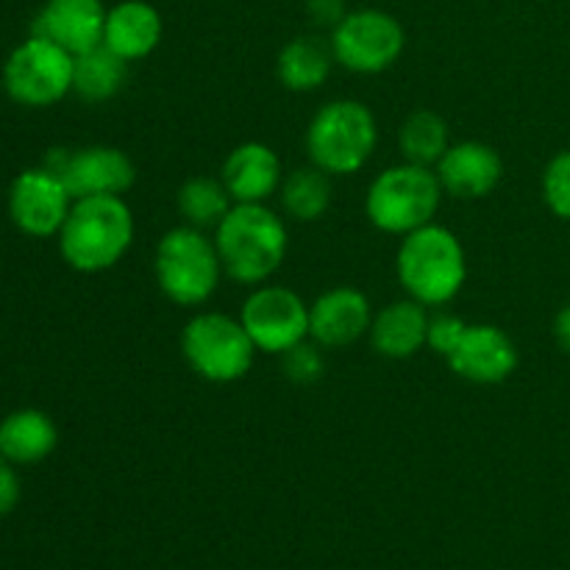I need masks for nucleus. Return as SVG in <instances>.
I'll list each match as a JSON object with an SVG mask.
<instances>
[{
    "instance_id": "f257e3e1",
    "label": "nucleus",
    "mask_w": 570,
    "mask_h": 570,
    "mask_svg": "<svg viewBox=\"0 0 570 570\" xmlns=\"http://www.w3.org/2000/svg\"><path fill=\"white\" fill-rule=\"evenodd\" d=\"M134 243V212L122 195H92L72 200L59 248L67 265L78 273H100L115 267Z\"/></svg>"
},
{
    "instance_id": "f03ea898",
    "label": "nucleus",
    "mask_w": 570,
    "mask_h": 570,
    "mask_svg": "<svg viewBox=\"0 0 570 570\" xmlns=\"http://www.w3.org/2000/svg\"><path fill=\"white\" fill-rule=\"evenodd\" d=\"M215 245L234 282L262 284L282 267L289 239L282 217L265 204H234L215 228Z\"/></svg>"
},
{
    "instance_id": "7ed1b4c3",
    "label": "nucleus",
    "mask_w": 570,
    "mask_h": 570,
    "mask_svg": "<svg viewBox=\"0 0 570 570\" xmlns=\"http://www.w3.org/2000/svg\"><path fill=\"white\" fill-rule=\"evenodd\" d=\"M395 271L410 298L421 301L423 306H443L465 287V248L454 232L429 223L406 234L399 248Z\"/></svg>"
},
{
    "instance_id": "20e7f679",
    "label": "nucleus",
    "mask_w": 570,
    "mask_h": 570,
    "mask_svg": "<svg viewBox=\"0 0 570 570\" xmlns=\"http://www.w3.org/2000/svg\"><path fill=\"white\" fill-rule=\"evenodd\" d=\"M443 200V184L432 167L404 165L387 167L367 187V220L384 234H406L434 223Z\"/></svg>"
},
{
    "instance_id": "39448f33",
    "label": "nucleus",
    "mask_w": 570,
    "mask_h": 570,
    "mask_svg": "<svg viewBox=\"0 0 570 570\" xmlns=\"http://www.w3.org/2000/svg\"><path fill=\"white\" fill-rule=\"evenodd\" d=\"M379 142L376 117L365 104L351 98L321 106L306 131L312 165L328 176H351L371 161Z\"/></svg>"
},
{
    "instance_id": "423d86ee",
    "label": "nucleus",
    "mask_w": 570,
    "mask_h": 570,
    "mask_svg": "<svg viewBox=\"0 0 570 570\" xmlns=\"http://www.w3.org/2000/svg\"><path fill=\"white\" fill-rule=\"evenodd\" d=\"M156 282L161 293L178 306H200L220 284L223 262L215 239L204 228L178 226L159 239L156 248Z\"/></svg>"
},
{
    "instance_id": "0eeeda50",
    "label": "nucleus",
    "mask_w": 570,
    "mask_h": 570,
    "mask_svg": "<svg viewBox=\"0 0 570 570\" xmlns=\"http://www.w3.org/2000/svg\"><path fill=\"white\" fill-rule=\"evenodd\" d=\"M181 351L187 365L200 379L215 384H232L248 376L256 356V345L245 332L243 321H234L220 312L195 315L184 326Z\"/></svg>"
},
{
    "instance_id": "6e6552de",
    "label": "nucleus",
    "mask_w": 570,
    "mask_h": 570,
    "mask_svg": "<svg viewBox=\"0 0 570 570\" xmlns=\"http://www.w3.org/2000/svg\"><path fill=\"white\" fill-rule=\"evenodd\" d=\"M72 61L76 56L67 53L56 42L42 37L26 39L11 50L3 67V87L11 100L31 109L53 106L72 92Z\"/></svg>"
},
{
    "instance_id": "1a4fd4ad",
    "label": "nucleus",
    "mask_w": 570,
    "mask_h": 570,
    "mask_svg": "<svg viewBox=\"0 0 570 570\" xmlns=\"http://www.w3.org/2000/svg\"><path fill=\"white\" fill-rule=\"evenodd\" d=\"M406 33L393 14L382 9L348 11L332 28V53L345 70L373 76L401 59Z\"/></svg>"
},
{
    "instance_id": "9d476101",
    "label": "nucleus",
    "mask_w": 570,
    "mask_h": 570,
    "mask_svg": "<svg viewBox=\"0 0 570 570\" xmlns=\"http://www.w3.org/2000/svg\"><path fill=\"white\" fill-rule=\"evenodd\" d=\"M239 321L254 340L256 351L265 354L282 356L309 337V306L287 287L254 289L243 304Z\"/></svg>"
},
{
    "instance_id": "9b49d317",
    "label": "nucleus",
    "mask_w": 570,
    "mask_h": 570,
    "mask_svg": "<svg viewBox=\"0 0 570 570\" xmlns=\"http://www.w3.org/2000/svg\"><path fill=\"white\" fill-rule=\"evenodd\" d=\"M45 167L61 178L72 200L92 198V195H122L137 181L134 161L120 148L109 145H89L78 150L53 148L45 159Z\"/></svg>"
},
{
    "instance_id": "f8f14e48",
    "label": "nucleus",
    "mask_w": 570,
    "mask_h": 570,
    "mask_svg": "<svg viewBox=\"0 0 570 570\" xmlns=\"http://www.w3.org/2000/svg\"><path fill=\"white\" fill-rule=\"evenodd\" d=\"M72 209V195L48 167H31L11 184L9 215L28 237H53Z\"/></svg>"
},
{
    "instance_id": "ddd939ff",
    "label": "nucleus",
    "mask_w": 570,
    "mask_h": 570,
    "mask_svg": "<svg viewBox=\"0 0 570 570\" xmlns=\"http://www.w3.org/2000/svg\"><path fill=\"white\" fill-rule=\"evenodd\" d=\"M445 362L465 382L501 384L515 373L518 348L504 328L490 323H465Z\"/></svg>"
},
{
    "instance_id": "4468645a",
    "label": "nucleus",
    "mask_w": 570,
    "mask_h": 570,
    "mask_svg": "<svg viewBox=\"0 0 570 570\" xmlns=\"http://www.w3.org/2000/svg\"><path fill=\"white\" fill-rule=\"evenodd\" d=\"M109 9L104 0H48L33 20V37H42L78 56L104 42Z\"/></svg>"
},
{
    "instance_id": "2eb2a0df",
    "label": "nucleus",
    "mask_w": 570,
    "mask_h": 570,
    "mask_svg": "<svg viewBox=\"0 0 570 570\" xmlns=\"http://www.w3.org/2000/svg\"><path fill=\"white\" fill-rule=\"evenodd\" d=\"M434 173L443 184V193L476 200L499 187L501 176H504V161L493 145L468 139V142L451 145L443 159L434 165Z\"/></svg>"
},
{
    "instance_id": "dca6fc26",
    "label": "nucleus",
    "mask_w": 570,
    "mask_h": 570,
    "mask_svg": "<svg viewBox=\"0 0 570 570\" xmlns=\"http://www.w3.org/2000/svg\"><path fill=\"white\" fill-rule=\"evenodd\" d=\"M373 309L356 287H332L309 306V337L323 348H345L371 332Z\"/></svg>"
},
{
    "instance_id": "f3484780",
    "label": "nucleus",
    "mask_w": 570,
    "mask_h": 570,
    "mask_svg": "<svg viewBox=\"0 0 570 570\" xmlns=\"http://www.w3.org/2000/svg\"><path fill=\"white\" fill-rule=\"evenodd\" d=\"M234 204H265L282 187V161L265 142H243L226 156L220 173Z\"/></svg>"
},
{
    "instance_id": "a211bd4d",
    "label": "nucleus",
    "mask_w": 570,
    "mask_h": 570,
    "mask_svg": "<svg viewBox=\"0 0 570 570\" xmlns=\"http://www.w3.org/2000/svg\"><path fill=\"white\" fill-rule=\"evenodd\" d=\"M161 42V14L148 0H120L106 14L104 45L120 59H145Z\"/></svg>"
},
{
    "instance_id": "6ab92c4d",
    "label": "nucleus",
    "mask_w": 570,
    "mask_h": 570,
    "mask_svg": "<svg viewBox=\"0 0 570 570\" xmlns=\"http://www.w3.org/2000/svg\"><path fill=\"white\" fill-rule=\"evenodd\" d=\"M426 306L415 298L393 301L371 323V343L387 360H410L429 343Z\"/></svg>"
},
{
    "instance_id": "aec40b11",
    "label": "nucleus",
    "mask_w": 570,
    "mask_h": 570,
    "mask_svg": "<svg viewBox=\"0 0 570 570\" xmlns=\"http://www.w3.org/2000/svg\"><path fill=\"white\" fill-rule=\"evenodd\" d=\"M59 443L53 421L39 410H17L0 423V456L11 465H37Z\"/></svg>"
},
{
    "instance_id": "412c9836",
    "label": "nucleus",
    "mask_w": 570,
    "mask_h": 570,
    "mask_svg": "<svg viewBox=\"0 0 570 570\" xmlns=\"http://www.w3.org/2000/svg\"><path fill=\"white\" fill-rule=\"evenodd\" d=\"M332 45L315 37H298L282 48L276 72L278 81L293 92H312V89H321L326 83V78L332 76Z\"/></svg>"
},
{
    "instance_id": "4be33fe9",
    "label": "nucleus",
    "mask_w": 570,
    "mask_h": 570,
    "mask_svg": "<svg viewBox=\"0 0 570 570\" xmlns=\"http://www.w3.org/2000/svg\"><path fill=\"white\" fill-rule=\"evenodd\" d=\"M128 78V61L120 59L104 42L92 50H83L72 61V92L89 104L115 98Z\"/></svg>"
},
{
    "instance_id": "5701e85b",
    "label": "nucleus",
    "mask_w": 570,
    "mask_h": 570,
    "mask_svg": "<svg viewBox=\"0 0 570 570\" xmlns=\"http://www.w3.org/2000/svg\"><path fill=\"white\" fill-rule=\"evenodd\" d=\"M282 206L289 217L301 223L321 220L332 206V178L321 167H298L278 187Z\"/></svg>"
},
{
    "instance_id": "b1692460",
    "label": "nucleus",
    "mask_w": 570,
    "mask_h": 570,
    "mask_svg": "<svg viewBox=\"0 0 570 570\" xmlns=\"http://www.w3.org/2000/svg\"><path fill=\"white\" fill-rule=\"evenodd\" d=\"M399 142L406 161L432 167L438 165V161L443 159L445 150L451 148L449 122L429 109L412 111V115L406 117L404 126H401Z\"/></svg>"
},
{
    "instance_id": "393cba45",
    "label": "nucleus",
    "mask_w": 570,
    "mask_h": 570,
    "mask_svg": "<svg viewBox=\"0 0 570 570\" xmlns=\"http://www.w3.org/2000/svg\"><path fill=\"white\" fill-rule=\"evenodd\" d=\"M232 206L234 200L232 195H228L223 178L195 176L178 189V212H181V217L187 220V226L217 228Z\"/></svg>"
},
{
    "instance_id": "a878e982",
    "label": "nucleus",
    "mask_w": 570,
    "mask_h": 570,
    "mask_svg": "<svg viewBox=\"0 0 570 570\" xmlns=\"http://www.w3.org/2000/svg\"><path fill=\"white\" fill-rule=\"evenodd\" d=\"M543 200L560 220H570V150H560L543 170Z\"/></svg>"
},
{
    "instance_id": "bb28decb",
    "label": "nucleus",
    "mask_w": 570,
    "mask_h": 570,
    "mask_svg": "<svg viewBox=\"0 0 570 570\" xmlns=\"http://www.w3.org/2000/svg\"><path fill=\"white\" fill-rule=\"evenodd\" d=\"M282 367L287 379H293L295 384H315L323 376V371H326V362H323L321 348L304 340L301 345L289 348L287 354H282Z\"/></svg>"
},
{
    "instance_id": "cd10ccee",
    "label": "nucleus",
    "mask_w": 570,
    "mask_h": 570,
    "mask_svg": "<svg viewBox=\"0 0 570 570\" xmlns=\"http://www.w3.org/2000/svg\"><path fill=\"white\" fill-rule=\"evenodd\" d=\"M462 328H465V321L456 315H438L429 321V343L434 348V354H440L445 360V356L454 351L456 340H460Z\"/></svg>"
},
{
    "instance_id": "c85d7f7f",
    "label": "nucleus",
    "mask_w": 570,
    "mask_h": 570,
    "mask_svg": "<svg viewBox=\"0 0 570 570\" xmlns=\"http://www.w3.org/2000/svg\"><path fill=\"white\" fill-rule=\"evenodd\" d=\"M20 501V476H17L14 465L0 456V518L9 515Z\"/></svg>"
},
{
    "instance_id": "c756f323",
    "label": "nucleus",
    "mask_w": 570,
    "mask_h": 570,
    "mask_svg": "<svg viewBox=\"0 0 570 570\" xmlns=\"http://www.w3.org/2000/svg\"><path fill=\"white\" fill-rule=\"evenodd\" d=\"M306 11H309V17L317 26L328 28H334L345 14H348V11H345V0H306Z\"/></svg>"
},
{
    "instance_id": "7c9ffc66",
    "label": "nucleus",
    "mask_w": 570,
    "mask_h": 570,
    "mask_svg": "<svg viewBox=\"0 0 570 570\" xmlns=\"http://www.w3.org/2000/svg\"><path fill=\"white\" fill-rule=\"evenodd\" d=\"M554 337H557V343H560V348L566 351V354H570V304L562 306L560 315H557Z\"/></svg>"
}]
</instances>
